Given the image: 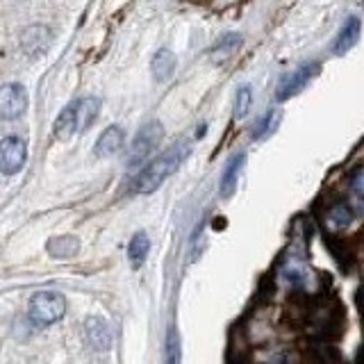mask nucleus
<instances>
[{"instance_id":"f257e3e1","label":"nucleus","mask_w":364,"mask_h":364,"mask_svg":"<svg viewBox=\"0 0 364 364\" xmlns=\"http://www.w3.org/2000/svg\"><path fill=\"white\" fill-rule=\"evenodd\" d=\"M189 153H191V146L187 141H180L176 146H171L168 151H164L159 157H155L146 168H141V173L136 176L134 185H132L134 191L136 193L155 191L168 176L176 173V171L180 168V164L189 157Z\"/></svg>"},{"instance_id":"f03ea898","label":"nucleus","mask_w":364,"mask_h":364,"mask_svg":"<svg viewBox=\"0 0 364 364\" xmlns=\"http://www.w3.org/2000/svg\"><path fill=\"white\" fill-rule=\"evenodd\" d=\"M66 312V301L57 291H37L30 299V318L39 326H53Z\"/></svg>"},{"instance_id":"7ed1b4c3","label":"nucleus","mask_w":364,"mask_h":364,"mask_svg":"<svg viewBox=\"0 0 364 364\" xmlns=\"http://www.w3.org/2000/svg\"><path fill=\"white\" fill-rule=\"evenodd\" d=\"M162 136H164V128H162V123L159 121H151V123H146L144 128L136 132L134 136V141L130 146V153H128V166L134 168V166H139L144 164L148 157H151V153L155 151V148L159 146V141H162Z\"/></svg>"},{"instance_id":"20e7f679","label":"nucleus","mask_w":364,"mask_h":364,"mask_svg":"<svg viewBox=\"0 0 364 364\" xmlns=\"http://www.w3.org/2000/svg\"><path fill=\"white\" fill-rule=\"evenodd\" d=\"M318 64L314 62H307L299 68H294V71H289L287 75H284L280 82H278V89H276V100L278 102H284L294 98L296 94H301V91L312 82V77L318 73Z\"/></svg>"},{"instance_id":"39448f33","label":"nucleus","mask_w":364,"mask_h":364,"mask_svg":"<svg viewBox=\"0 0 364 364\" xmlns=\"http://www.w3.org/2000/svg\"><path fill=\"white\" fill-rule=\"evenodd\" d=\"M28 157V148L26 141L18 139V136H5L0 141V173L5 176H14L23 168Z\"/></svg>"},{"instance_id":"423d86ee","label":"nucleus","mask_w":364,"mask_h":364,"mask_svg":"<svg viewBox=\"0 0 364 364\" xmlns=\"http://www.w3.org/2000/svg\"><path fill=\"white\" fill-rule=\"evenodd\" d=\"M28 109V94L21 85H3L0 87V119L14 121L23 117Z\"/></svg>"},{"instance_id":"0eeeda50","label":"nucleus","mask_w":364,"mask_h":364,"mask_svg":"<svg viewBox=\"0 0 364 364\" xmlns=\"http://www.w3.org/2000/svg\"><path fill=\"white\" fill-rule=\"evenodd\" d=\"M53 41V32L43 23H34V26L26 28L21 34V46L30 57H41Z\"/></svg>"},{"instance_id":"6e6552de","label":"nucleus","mask_w":364,"mask_h":364,"mask_svg":"<svg viewBox=\"0 0 364 364\" xmlns=\"http://www.w3.org/2000/svg\"><path fill=\"white\" fill-rule=\"evenodd\" d=\"M360 34H362V21L358 16H350L344 21V26H341L339 34L335 37V43H333V53L335 55H346L353 46L360 41Z\"/></svg>"},{"instance_id":"1a4fd4ad","label":"nucleus","mask_w":364,"mask_h":364,"mask_svg":"<svg viewBox=\"0 0 364 364\" xmlns=\"http://www.w3.org/2000/svg\"><path fill=\"white\" fill-rule=\"evenodd\" d=\"M73 105H75V125H77V132L89 130L91 125H94V121L98 119L100 98H96V96H87V98L75 100Z\"/></svg>"},{"instance_id":"9d476101","label":"nucleus","mask_w":364,"mask_h":364,"mask_svg":"<svg viewBox=\"0 0 364 364\" xmlns=\"http://www.w3.org/2000/svg\"><path fill=\"white\" fill-rule=\"evenodd\" d=\"M85 333H87V339H89L91 348H96V350H107V348L112 346V330H109V326H107L105 321H102L100 316H91V318H87Z\"/></svg>"},{"instance_id":"9b49d317","label":"nucleus","mask_w":364,"mask_h":364,"mask_svg":"<svg viewBox=\"0 0 364 364\" xmlns=\"http://www.w3.org/2000/svg\"><path fill=\"white\" fill-rule=\"evenodd\" d=\"M123 141H125L123 130L119 128V125H109V128L98 136L94 153H96V157H109L117 151H121Z\"/></svg>"},{"instance_id":"f8f14e48","label":"nucleus","mask_w":364,"mask_h":364,"mask_svg":"<svg viewBox=\"0 0 364 364\" xmlns=\"http://www.w3.org/2000/svg\"><path fill=\"white\" fill-rule=\"evenodd\" d=\"M244 162H246V153H237L230 162H228V166L223 171V178H221V196L223 198H230L235 193L239 173H242V168H244Z\"/></svg>"},{"instance_id":"ddd939ff","label":"nucleus","mask_w":364,"mask_h":364,"mask_svg":"<svg viewBox=\"0 0 364 364\" xmlns=\"http://www.w3.org/2000/svg\"><path fill=\"white\" fill-rule=\"evenodd\" d=\"M151 71L157 82H166V80H171V75L176 73V55L166 48L157 50L151 60Z\"/></svg>"},{"instance_id":"4468645a","label":"nucleus","mask_w":364,"mask_h":364,"mask_svg":"<svg viewBox=\"0 0 364 364\" xmlns=\"http://www.w3.org/2000/svg\"><path fill=\"white\" fill-rule=\"evenodd\" d=\"M278 125H280V112L278 109H269L264 112L262 117L255 121L253 125V139H267V136H271L273 132L278 130Z\"/></svg>"},{"instance_id":"2eb2a0df","label":"nucleus","mask_w":364,"mask_h":364,"mask_svg":"<svg viewBox=\"0 0 364 364\" xmlns=\"http://www.w3.org/2000/svg\"><path fill=\"white\" fill-rule=\"evenodd\" d=\"M80 250V239L64 235V237H53L48 242V253L53 257H73Z\"/></svg>"},{"instance_id":"dca6fc26","label":"nucleus","mask_w":364,"mask_h":364,"mask_svg":"<svg viewBox=\"0 0 364 364\" xmlns=\"http://www.w3.org/2000/svg\"><path fill=\"white\" fill-rule=\"evenodd\" d=\"M75 132H77V125H75V105L71 102V105L62 109V114L55 121V136H57V139H68V136H73Z\"/></svg>"},{"instance_id":"f3484780","label":"nucleus","mask_w":364,"mask_h":364,"mask_svg":"<svg viewBox=\"0 0 364 364\" xmlns=\"http://www.w3.org/2000/svg\"><path fill=\"white\" fill-rule=\"evenodd\" d=\"M148 250H151V239H148L146 232H136L132 237V242L128 246V257H130V264L134 269H139L144 264V259L148 255Z\"/></svg>"},{"instance_id":"a211bd4d","label":"nucleus","mask_w":364,"mask_h":364,"mask_svg":"<svg viewBox=\"0 0 364 364\" xmlns=\"http://www.w3.org/2000/svg\"><path fill=\"white\" fill-rule=\"evenodd\" d=\"M166 364H182V344L176 328H168L166 335Z\"/></svg>"},{"instance_id":"6ab92c4d","label":"nucleus","mask_w":364,"mask_h":364,"mask_svg":"<svg viewBox=\"0 0 364 364\" xmlns=\"http://www.w3.org/2000/svg\"><path fill=\"white\" fill-rule=\"evenodd\" d=\"M250 102H253V91H250L248 85L239 87L237 91V98H235V119H244L248 109H250Z\"/></svg>"},{"instance_id":"aec40b11","label":"nucleus","mask_w":364,"mask_h":364,"mask_svg":"<svg viewBox=\"0 0 364 364\" xmlns=\"http://www.w3.org/2000/svg\"><path fill=\"white\" fill-rule=\"evenodd\" d=\"M239 43H242V37H239V34H228V37H223V41L214 48V55L228 57V55L239 48Z\"/></svg>"},{"instance_id":"412c9836","label":"nucleus","mask_w":364,"mask_h":364,"mask_svg":"<svg viewBox=\"0 0 364 364\" xmlns=\"http://www.w3.org/2000/svg\"><path fill=\"white\" fill-rule=\"evenodd\" d=\"M330 216H333V221L337 225H348L353 221V210L348 208V205H335Z\"/></svg>"},{"instance_id":"4be33fe9","label":"nucleus","mask_w":364,"mask_h":364,"mask_svg":"<svg viewBox=\"0 0 364 364\" xmlns=\"http://www.w3.org/2000/svg\"><path fill=\"white\" fill-rule=\"evenodd\" d=\"M350 189L355 196L364 198V171H358V173L350 178Z\"/></svg>"}]
</instances>
